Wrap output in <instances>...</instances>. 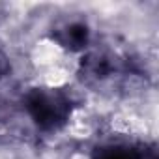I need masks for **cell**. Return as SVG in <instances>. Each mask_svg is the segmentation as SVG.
I'll return each mask as SVG.
<instances>
[{
    "label": "cell",
    "mask_w": 159,
    "mask_h": 159,
    "mask_svg": "<svg viewBox=\"0 0 159 159\" xmlns=\"http://www.w3.org/2000/svg\"><path fill=\"white\" fill-rule=\"evenodd\" d=\"M77 73L84 86L111 96H129L146 84V69L139 60L111 47L88 49Z\"/></svg>",
    "instance_id": "obj_1"
},
{
    "label": "cell",
    "mask_w": 159,
    "mask_h": 159,
    "mask_svg": "<svg viewBox=\"0 0 159 159\" xmlns=\"http://www.w3.org/2000/svg\"><path fill=\"white\" fill-rule=\"evenodd\" d=\"M25 111L32 124L43 133L64 129L75 111L73 98L56 86H34L23 98Z\"/></svg>",
    "instance_id": "obj_2"
},
{
    "label": "cell",
    "mask_w": 159,
    "mask_h": 159,
    "mask_svg": "<svg viewBox=\"0 0 159 159\" xmlns=\"http://www.w3.org/2000/svg\"><path fill=\"white\" fill-rule=\"evenodd\" d=\"M51 39L69 51V52H83L90 49V41H92V34H90V26L84 21H64L60 25H56L51 30Z\"/></svg>",
    "instance_id": "obj_3"
},
{
    "label": "cell",
    "mask_w": 159,
    "mask_h": 159,
    "mask_svg": "<svg viewBox=\"0 0 159 159\" xmlns=\"http://www.w3.org/2000/svg\"><path fill=\"white\" fill-rule=\"evenodd\" d=\"M90 159H155L153 153L146 152L140 144L125 140H109L101 142L92 150Z\"/></svg>",
    "instance_id": "obj_4"
},
{
    "label": "cell",
    "mask_w": 159,
    "mask_h": 159,
    "mask_svg": "<svg viewBox=\"0 0 159 159\" xmlns=\"http://www.w3.org/2000/svg\"><path fill=\"white\" fill-rule=\"evenodd\" d=\"M10 71H11V64H10V58H8V54L0 49V81L2 79H6L8 75H10Z\"/></svg>",
    "instance_id": "obj_5"
}]
</instances>
